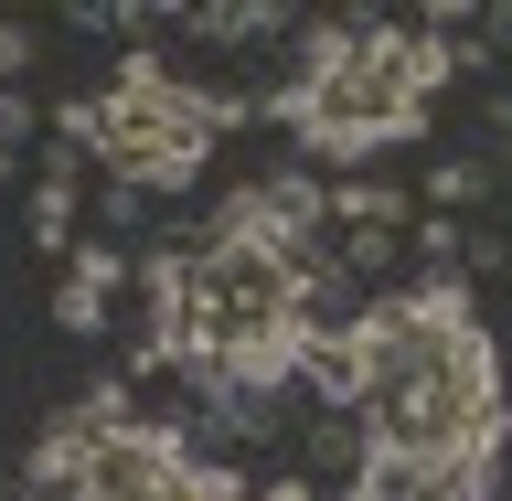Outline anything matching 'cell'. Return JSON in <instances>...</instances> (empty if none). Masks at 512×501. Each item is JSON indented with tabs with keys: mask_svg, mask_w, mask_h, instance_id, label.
<instances>
[{
	"mask_svg": "<svg viewBox=\"0 0 512 501\" xmlns=\"http://www.w3.org/2000/svg\"><path fill=\"white\" fill-rule=\"evenodd\" d=\"M352 416L374 459H427V470H491L502 448V363L470 310V278L384 288L352 320Z\"/></svg>",
	"mask_w": 512,
	"mask_h": 501,
	"instance_id": "6da1fadb",
	"label": "cell"
},
{
	"mask_svg": "<svg viewBox=\"0 0 512 501\" xmlns=\"http://www.w3.org/2000/svg\"><path fill=\"white\" fill-rule=\"evenodd\" d=\"M459 64L470 54L448 32H427V22H310V64H299L288 96H267V118H288L331 160H363L384 139L427 128V96Z\"/></svg>",
	"mask_w": 512,
	"mask_h": 501,
	"instance_id": "7a4b0ae2",
	"label": "cell"
},
{
	"mask_svg": "<svg viewBox=\"0 0 512 501\" xmlns=\"http://www.w3.org/2000/svg\"><path fill=\"white\" fill-rule=\"evenodd\" d=\"M235 118H267V96H203L160 54H128L96 96L54 107V128L128 192H192L203 160H214V128H235Z\"/></svg>",
	"mask_w": 512,
	"mask_h": 501,
	"instance_id": "3957f363",
	"label": "cell"
},
{
	"mask_svg": "<svg viewBox=\"0 0 512 501\" xmlns=\"http://www.w3.org/2000/svg\"><path fill=\"white\" fill-rule=\"evenodd\" d=\"M64 427H75V491L64 501H235L246 491L235 470H203L182 427H150V416H128V427L64 416Z\"/></svg>",
	"mask_w": 512,
	"mask_h": 501,
	"instance_id": "277c9868",
	"label": "cell"
},
{
	"mask_svg": "<svg viewBox=\"0 0 512 501\" xmlns=\"http://www.w3.org/2000/svg\"><path fill=\"white\" fill-rule=\"evenodd\" d=\"M118 288H128V256H118V246H86V256H64L54 320H64V331H107V320H118Z\"/></svg>",
	"mask_w": 512,
	"mask_h": 501,
	"instance_id": "5b68a950",
	"label": "cell"
},
{
	"mask_svg": "<svg viewBox=\"0 0 512 501\" xmlns=\"http://www.w3.org/2000/svg\"><path fill=\"white\" fill-rule=\"evenodd\" d=\"M395 224H416L395 182H331V235H395Z\"/></svg>",
	"mask_w": 512,
	"mask_h": 501,
	"instance_id": "8992f818",
	"label": "cell"
},
{
	"mask_svg": "<svg viewBox=\"0 0 512 501\" xmlns=\"http://www.w3.org/2000/svg\"><path fill=\"white\" fill-rule=\"evenodd\" d=\"M75 160L86 150H54V171L32 182V246H54V256H75Z\"/></svg>",
	"mask_w": 512,
	"mask_h": 501,
	"instance_id": "52a82bcc",
	"label": "cell"
},
{
	"mask_svg": "<svg viewBox=\"0 0 512 501\" xmlns=\"http://www.w3.org/2000/svg\"><path fill=\"white\" fill-rule=\"evenodd\" d=\"M427 203H438V214L480 203V160H438V171H427Z\"/></svg>",
	"mask_w": 512,
	"mask_h": 501,
	"instance_id": "ba28073f",
	"label": "cell"
},
{
	"mask_svg": "<svg viewBox=\"0 0 512 501\" xmlns=\"http://www.w3.org/2000/svg\"><path fill=\"white\" fill-rule=\"evenodd\" d=\"M11 139H32V96L22 86H0V150H11Z\"/></svg>",
	"mask_w": 512,
	"mask_h": 501,
	"instance_id": "9c48e42d",
	"label": "cell"
},
{
	"mask_svg": "<svg viewBox=\"0 0 512 501\" xmlns=\"http://www.w3.org/2000/svg\"><path fill=\"white\" fill-rule=\"evenodd\" d=\"M22 64H32V22H0V86H11Z\"/></svg>",
	"mask_w": 512,
	"mask_h": 501,
	"instance_id": "30bf717a",
	"label": "cell"
},
{
	"mask_svg": "<svg viewBox=\"0 0 512 501\" xmlns=\"http://www.w3.org/2000/svg\"><path fill=\"white\" fill-rule=\"evenodd\" d=\"M246 501H320V480H299V470H288V480H267V491H246Z\"/></svg>",
	"mask_w": 512,
	"mask_h": 501,
	"instance_id": "8fae6325",
	"label": "cell"
},
{
	"mask_svg": "<svg viewBox=\"0 0 512 501\" xmlns=\"http://www.w3.org/2000/svg\"><path fill=\"white\" fill-rule=\"evenodd\" d=\"M11 160H22V150H0V182H11Z\"/></svg>",
	"mask_w": 512,
	"mask_h": 501,
	"instance_id": "7c38bea8",
	"label": "cell"
}]
</instances>
